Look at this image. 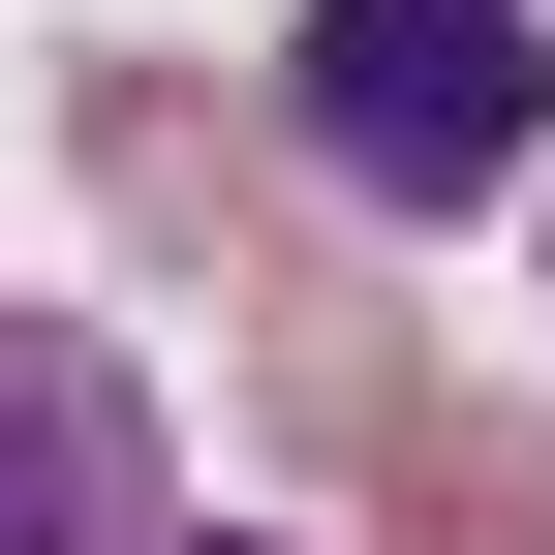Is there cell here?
<instances>
[{
	"mask_svg": "<svg viewBox=\"0 0 555 555\" xmlns=\"http://www.w3.org/2000/svg\"><path fill=\"white\" fill-rule=\"evenodd\" d=\"M278 155H309L371 247H433V217H494L555 155V31L525 0H309V31H278Z\"/></svg>",
	"mask_w": 555,
	"mask_h": 555,
	"instance_id": "6da1fadb",
	"label": "cell"
},
{
	"mask_svg": "<svg viewBox=\"0 0 555 555\" xmlns=\"http://www.w3.org/2000/svg\"><path fill=\"white\" fill-rule=\"evenodd\" d=\"M155 371L93 309H0V555H155Z\"/></svg>",
	"mask_w": 555,
	"mask_h": 555,
	"instance_id": "7a4b0ae2",
	"label": "cell"
},
{
	"mask_svg": "<svg viewBox=\"0 0 555 555\" xmlns=\"http://www.w3.org/2000/svg\"><path fill=\"white\" fill-rule=\"evenodd\" d=\"M339 494H371V555H555V433H494V401H401Z\"/></svg>",
	"mask_w": 555,
	"mask_h": 555,
	"instance_id": "3957f363",
	"label": "cell"
},
{
	"mask_svg": "<svg viewBox=\"0 0 555 555\" xmlns=\"http://www.w3.org/2000/svg\"><path fill=\"white\" fill-rule=\"evenodd\" d=\"M155 555H278V525H155Z\"/></svg>",
	"mask_w": 555,
	"mask_h": 555,
	"instance_id": "277c9868",
	"label": "cell"
}]
</instances>
